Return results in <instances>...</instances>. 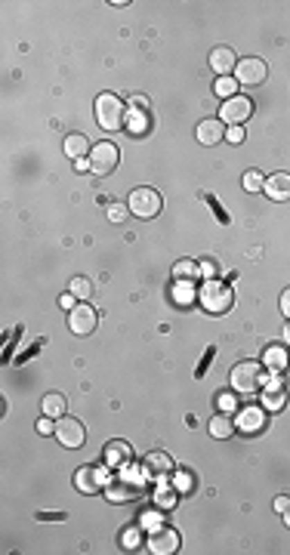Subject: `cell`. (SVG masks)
I'll return each mask as SVG.
<instances>
[{
  "instance_id": "6da1fadb",
  "label": "cell",
  "mask_w": 290,
  "mask_h": 555,
  "mask_svg": "<svg viewBox=\"0 0 290 555\" xmlns=\"http://www.w3.org/2000/svg\"><path fill=\"white\" fill-rule=\"evenodd\" d=\"M229 380H232V389H234V392L250 395V392H259V389L266 386L268 373H266V367H262L259 361H241V364L232 367Z\"/></svg>"
},
{
  "instance_id": "7a4b0ae2",
  "label": "cell",
  "mask_w": 290,
  "mask_h": 555,
  "mask_svg": "<svg viewBox=\"0 0 290 555\" xmlns=\"http://www.w3.org/2000/svg\"><path fill=\"white\" fill-rule=\"evenodd\" d=\"M96 123H99L105 133H114L127 123V105L117 99V93H102L96 99Z\"/></svg>"
},
{
  "instance_id": "3957f363",
  "label": "cell",
  "mask_w": 290,
  "mask_h": 555,
  "mask_svg": "<svg viewBox=\"0 0 290 555\" xmlns=\"http://www.w3.org/2000/svg\"><path fill=\"white\" fill-rule=\"evenodd\" d=\"M198 299H201L204 312H210V315H225V312L232 308V303H234V293H232V287L225 284V281L210 278V281H207V284L201 287Z\"/></svg>"
},
{
  "instance_id": "277c9868",
  "label": "cell",
  "mask_w": 290,
  "mask_h": 555,
  "mask_svg": "<svg viewBox=\"0 0 290 555\" xmlns=\"http://www.w3.org/2000/svg\"><path fill=\"white\" fill-rule=\"evenodd\" d=\"M142 491H145L142 469H127L108 484V500H112V503H130V500L142 497Z\"/></svg>"
},
{
  "instance_id": "5b68a950",
  "label": "cell",
  "mask_w": 290,
  "mask_h": 555,
  "mask_svg": "<svg viewBox=\"0 0 290 555\" xmlns=\"http://www.w3.org/2000/svg\"><path fill=\"white\" fill-rule=\"evenodd\" d=\"M161 195H157L155 188H133L130 191V197H127V207H130V213L133 216H139V219H155L157 213H161Z\"/></svg>"
},
{
  "instance_id": "8992f818",
  "label": "cell",
  "mask_w": 290,
  "mask_h": 555,
  "mask_svg": "<svg viewBox=\"0 0 290 555\" xmlns=\"http://www.w3.org/2000/svg\"><path fill=\"white\" fill-rule=\"evenodd\" d=\"M87 161H89V173L112 176L117 170V164H121V152H117V146H112V142H99V146H93Z\"/></svg>"
},
{
  "instance_id": "52a82bcc",
  "label": "cell",
  "mask_w": 290,
  "mask_h": 555,
  "mask_svg": "<svg viewBox=\"0 0 290 555\" xmlns=\"http://www.w3.org/2000/svg\"><path fill=\"white\" fill-rule=\"evenodd\" d=\"M266 78H268V65H266V59H259V56H247L234 65V80H238V84L257 87Z\"/></svg>"
},
{
  "instance_id": "ba28073f",
  "label": "cell",
  "mask_w": 290,
  "mask_h": 555,
  "mask_svg": "<svg viewBox=\"0 0 290 555\" xmlns=\"http://www.w3.org/2000/svg\"><path fill=\"white\" fill-rule=\"evenodd\" d=\"M96 321H99V315H96L93 306H84L78 303L68 312V327H71V333H78V337H87V333L96 331Z\"/></svg>"
},
{
  "instance_id": "9c48e42d",
  "label": "cell",
  "mask_w": 290,
  "mask_h": 555,
  "mask_svg": "<svg viewBox=\"0 0 290 555\" xmlns=\"http://www.w3.org/2000/svg\"><path fill=\"white\" fill-rule=\"evenodd\" d=\"M56 438H59V444H65L68 450H74V448H80V444L87 441V429L80 426L74 416H62V420L56 423Z\"/></svg>"
},
{
  "instance_id": "30bf717a",
  "label": "cell",
  "mask_w": 290,
  "mask_h": 555,
  "mask_svg": "<svg viewBox=\"0 0 290 555\" xmlns=\"http://www.w3.org/2000/svg\"><path fill=\"white\" fill-rule=\"evenodd\" d=\"M223 121L225 123H232V127H241L247 118L253 114V102L247 99V96H232V99H225V105H223Z\"/></svg>"
},
{
  "instance_id": "8fae6325",
  "label": "cell",
  "mask_w": 290,
  "mask_h": 555,
  "mask_svg": "<svg viewBox=\"0 0 290 555\" xmlns=\"http://www.w3.org/2000/svg\"><path fill=\"white\" fill-rule=\"evenodd\" d=\"M179 549V534L173 527H155L148 537V552L155 555H173Z\"/></svg>"
},
{
  "instance_id": "7c38bea8",
  "label": "cell",
  "mask_w": 290,
  "mask_h": 555,
  "mask_svg": "<svg viewBox=\"0 0 290 555\" xmlns=\"http://www.w3.org/2000/svg\"><path fill=\"white\" fill-rule=\"evenodd\" d=\"M142 469H145V475L164 482V478L173 472V457H170L167 450H151V454L142 460Z\"/></svg>"
},
{
  "instance_id": "4fadbf2b",
  "label": "cell",
  "mask_w": 290,
  "mask_h": 555,
  "mask_svg": "<svg viewBox=\"0 0 290 555\" xmlns=\"http://www.w3.org/2000/svg\"><path fill=\"white\" fill-rule=\"evenodd\" d=\"M262 401H266V410H281L287 401V386L281 380H266V386L259 389Z\"/></svg>"
},
{
  "instance_id": "5bb4252c",
  "label": "cell",
  "mask_w": 290,
  "mask_h": 555,
  "mask_svg": "<svg viewBox=\"0 0 290 555\" xmlns=\"http://www.w3.org/2000/svg\"><path fill=\"white\" fill-rule=\"evenodd\" d=\"M262 191H266V197H272V201H290V173H275L268 176L266 185H262Z\"/></svg>"
},
{
  "instance_id": "9a60e30c",
  "label": "cell",
  "mask_w": 290,
  "mask_h": 555,
  "mask_svg": "<svg viewBox=\"0 0 290 555\" xmlns=\"http://www.w3.org/2000/svg\"><path fill=\"white\" fill-rule=\"evenodd\" d=\"M223 139H225L223 121L210 118V121H201V123H198V142H201V146H216V142H223Z\"/></svg>"
},
{
  "instance_id": "2e32d148",
  "label": "cell",
  "mask_w": 290,
  "mask_h": 555,
  "mask_svg": "<svg viewBox=\"0 0 290 555\" xmlns=\"http://www.w3.org/2000/svg\"><path fill=\"white\" fill-rule=\"evenodd\" d=\"M133 460V448H130L127 441H108L105 444V463L117 469V466H127Z\"/></svg>"
},
{
  "instance_id": "e0dca14e",
  "label": "cell",
  "mask_w": 290,
  "mask_h": 555,
  "mask_svg": "<svg viewBox=\"0 0 290 555\" xmlns=\"http://www.w3.org/2000/svg\"><path fill=\"white\" fill-rule=\"evenodd\" d=\"M102 484L99 478V469H93V466H80L78 472H74V488H78L80 493H96Z\"/></svg>"
},
{
  "instance_id": "ac0fdd59",
  "label": "cell",
  "mask_w": 290,
  "mask_h": 555,
  "mask_svg": "<svg viewBox=\"0 0 290 555\" xmlns=\"http://www.w3.org/2000/svg\"><path fill=\"white\" fill-rule=\"evenodd\" d=\"M234 65H238V59H234V53L229 50V46H213V53H210V68L213 71L225 78Z\"/></svg>"
},
{
  "instance_id": "d6986e66",
  "label": "cell",
  "mask_w": 290,
  "mask_h": 555,
  "mask_svg": "<svg viewBox=\"0 0 290 555\" xmlns=\"http://www.w3.org/2000/svg\"><path fill=\"white\" fill-rule=\"evenodd\" d=\"M234 426H241V432H259L266 426V410L262 407H244Z\"/></svg>"
},
{
  "instance_id": "ffe728a7",
  "label": "cell",
  "mask_w": 290,
  "mask_h": 555,
  "mask_svg": "<svg viewBox=\"0 0 290 555\" xmlns=\"http://www.w3.org/2000/svg\"><path fill=\"white\" fill-rule=\"evenodd\" d=\"M62 148H65V155L74 157V161H84V157H89V152H93V148H89V139L87 136H80V133L65 136V146Z\"/></svg>"
},
{
  "instance_id": "44dd1931",
  "label": "cell",
  "mask_w": 290,
  "mask_h": 555,
  "mask_svg": "<svg viewBox=\"0 0 290 555\" xmlns=\"http://www.w3.org/2000/svg\"><path fill=\"white\" fill-rule=\"evenodd\" d=\"M173 278L176 284H195V278H201V265L191 263V259H179L173 265Z\"/></svg>"
},
{
  "instance_id": "7402d4cb",
  "label": "cell",
  "mask_w": 290,
  "mask_h": 555,
  "mask_svg": "<svg viewBox=\"0 0 290 555\" xmlns=\"http://www.w3.org/2000/svg\"><path fill=\"white\" fill-rule=\"evenodd\" d=\"M234 429H238V426H234V420H232L229 414H216V416L210 420V435H213V438H219V441L232 438V435H234Z\"/></svg>"
},
{
  "instance_id": "603a6c76",
  "label": "cell",
  "mask_w": 290,
  "mask_h": 555,
  "mask_svg": "<svg viewBox=\"0 0 290 555\" xmlns=\"http://www.w3.org/2000/svg\"><path fill=\"white\" fill-rule=\"evenodd\" d=\"M155 506L157 509H173L176 506V491L170 488V484H161L157 493H155Z\"/></svg>"
},
{
  "instance_id": "cb8c5ba5",
  "label": "cell",
  "mask_w": 290,
  "mask_h": 555,
  "mask_svg": "<svg viewBox=\"0 0 290 555\" xmlns=\"http://www.w3.org/2000/svg\"><path fill=\"white\" fill-rule=\"evenodd\" d=\"M65 407H68L65 398H62V395H56V392L44 398V414H46V416H62V414H65Z\"/></svg>"
},
{
  "instance_id": "d4e9b609",
  "label": "cell",
  "mask_w": 290,
  "mask_h": 555,
  "mask_svg": "<svg viewBox=\"0 0 290 555\" xmlns=\"http://www.w3.org/2000/svg\"><path fill=\"white\" fill-rule=\"evenodd\" d=\"M266 364L272 367V370H281V367H287V352L281 346H272L266 352Z\"/></svg>"
},
{
  "instance_id": "484cf974",
  "label": "cell",
  "mask_w": 290,
  "mask_h": 555,
  "mask_svg": "<svg viewBox=\"0 0 290 555\" xmlns=\"http://www.w3.org/2000/svg\"><path fill=\"white\" fill-rule=\"evenodd\" d=\"M68 293H74L78 299H89L93 297V284H89V278H71V290Z\"/></svg>"
},
{
  "instance_id": "4316f807",
  "label": "cell",
  "mask_w": 290,
  "mask_h": 555,
  "mask_svg": "<svg viewBox=\"0 0 290 555\" xmlns=\"http://www.w3.org/2000/svg\"><path fill=\"white\" fill-rule=\"evenodd\" d=\"M262 185H266V176L257 173V170H247L244 173V188L247 191H262Z\"/></svg>"
},
{
  "instance_id": "83f0119b",
  "label": "cell",
  "mask_w": 290,
  "mask_h": 555,
  "mask_svg": "<svg viewBox=\"0 0 290 555\" xmlns=\"http://www.w3.org/2000/svg\"><path fill=\"white\" fill-rule=\"evenodd\" d=\"M238 80H232V78H223V80H216V93L219 96H225V99H232L234 96V90H238Z\"/></svg>"
},
{
  "instance_id": "f1b7e54d",
  "label": "cell",
  "mask_w": 290,
  "mask_h": 555,
  "mask_svg": "<svg viewBox=\"0 0 290 555\" xmlns=\"http://www.w3.org/2000/svg\"><path fill=\"white\" fill-rule=\"evenodd\" d=\"M127 213H130L127 204H112V207H108V219H112V222H123Z\"/></svg>"
},
{
  "instance_id": "f546056e",
  "label": "cell",
  "mask_w": 290,
  "mask_h": 555,
  "mask_svg": "<svg viewBox=\"0 0 290 555\" xmlns=\"http://www.w3.org/2000/svg\"><path fill=\"white\" fill-rule=\"evenodd\" d=\"M37 432H40V435H50V432H56V426L50 423V416H46V414L37 420Z\"/></svg>"
},
{
  "instance_id": "4dcf8cb0",
  "label": "cell",
  "mask_w": 290,
  "mask_h": 555,
  "mask_svg": "<svg viewBox=\"0 0 290 555\" xmlns=\"http://www.w3.org/2000/svg\"><path fill=\"white\" fill-rule=\"evenodd\" d=\"M219 410H223V414H229V410L234 407V395H229V392H225V395H219Z\"/></svg>"
},
{
  "instance_id": "1f68e13d",
  "label": "cell",
  "mask_w": 290,
  "mask_h": 555,
  "mask_svg": "<svg viewBox=\"0 0 290 555\" xmlns=\"http://www.w3.org/2000/svg\"><path fill=\"white\" fill-rule=\"evenodd\" d=\"M74 299H78V297H74V293H62V297H59V306L65 308V312H71V308L78 306V303H74Z\"/></svg>"
},
{
  "instance_id": "d6a6232c",
  "label": "cell",
  "mask_w": 290,
  "mask_h": 555,
  "mask_svg": "<svg viewBox=\"0 0 290 555\" xmlns=\"http://www.w3.org/2000/svg\"><path fill=\"white\" fill-rule=\"evenodd\" d=\"M225 139H229V142H234V146H238V142H244V130H241V127H232L229 133H225Z\"/></svg>"
},
{
  "instance_id": "836d02e7",
  "label": "cell",
  "mask_w": 290,
  "mask_h": 555,
  "mask_svg": "<svg viewBox=\"0 0 290 555\" xmlns=\"http://www.w3.org/2000/svg\"><path fill=\"white\" fill-rule=\"evenodd\" d=\"M281 315H284V318H290V287H287L284 293H281Z\"/></svg>"
},
{
  "instance_id": "e575fe53",
  "label": "cell",
  "mask_w": 290,
  "mask_h": 555,
  "mask_svg": "<svg viewBox=\"0 0 290 555\" xmlns=\"http://www.w3.org/2000/svg\"><path fill=\"white\" fill-rule=\"evenodd\" d=\"M275 509H278V512H287V509H290V497H275Z\"/></svg>"
},
{
  "instance_id": "d590c367",
  "label": "cell",
  "mask_w": 290,
  "mask_h": 555,
  "mask_svg": "<svg viewBox=\"0 0 290 555\" xmlns=\"http://www.w3.org/2000/svg\"><path fill=\"white\" fill-rule=\"evenodd\" d=\"M284 522H287V525H290V509H287V512H284Z\"/></svg>"
}]
</instances>
